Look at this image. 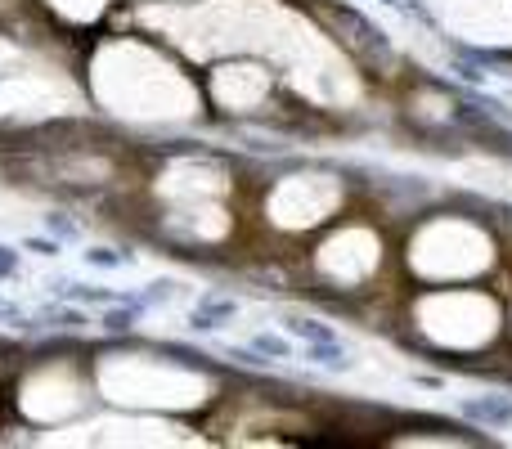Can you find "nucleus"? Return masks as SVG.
Wrapping results in <instances>:
<instances>
[{
	"label": "nucleus",
	"instance_id": "obj_1",
	"mask_svg": "<svg viewBox=\"0 0 512 449\" xmlns=\"http://www.w3.org/2000/svg\"><path fill=\"white\" fill-rule=\"evenodd\" d=\"M454 414H459L463 423L481 427V432H508V427H512V396H504V391L463 396L459 405H454Z\"/></svg>",
	"mask_w": 512,
	"mask_h": 449
},
{
	"label": "nucleus",
	"instance_id": "obj_2",
	"mask_svg": "<svg viewBox=\"0 0 512 449\" xmlns=\"http://www.w3.org/2000/svg\"><path fill=\"white\" fill-rule=\"evenodd\" d=\"M239 315V297H225V292H203L198 297V306L189 310V333H203V337H212V333H221L230 319Z\"/></svg>",
	"mask_w": 512,
	"mask_h": 449
},
{
	"label": "nucleus",
	"instance_id": "obj_3",
	"mask_svg": "<svg viewBox=\"0 0 512 449\" xmlns=\"http://www.w3.org/2000/svg\"><path fill=\"white\" fill-rule=\"evenodd\" d=\"M36 319H41V328H45V333H54V337H77V333H86V328H90L86 310H81L77 301H63V297L36 310Z\"/></svg>",
	"mask_w": 512,
	"mask_h": 449
},
{
	"label": "nucleus",
	"instance_id": "obj_4",
	"mask_svg": "<svg viewBox=\"0 0 512 449\" xmlns=\"http://www.w3.org/2000/svg\"><path fill=\"white\" fill-rule=\"evenodd\" d=\"M283 333L292 337V342H342V333H337L333 324H328V319H319V315H283Z\"/></svg>",
	"mask_w": 512,
	"mask_h": 449
},
{
	"label": "nucleus",
	"instance_id": "obj_5",
	"mask_svg": "<svg viewBox=\"0 0 512 449\" xmlns=\"http://www.w3.org/2000/svg\"><path fill=\"white\" fill-rule=\"evenodd\" d=\"M144 315H149V306H135V301H113V306H104V315H99V328H104L108 337H131L135 328L144 324Z\"/></svg>",
	"mask_w": 512,
	"mask_h": 449
},
{
	"label": "nucleus",
	"instance_id": "obj_6",
	"mask_svg": "<svg viewBox=\"0 0 512 449\" xmlns=\"http://www.w3.org/2000/svg\"><path fill=\"white\" fill-rule=\"evenodd\" d=\"M306 364H315L324 373H346L355 360L346 342H306Z\"/></svg>",
	"mask_w": 512,
	"mask_h": 449
},
{
	"label": "nucleus",
	"instance_id": "obj_7",
	"mask_svg": "<svg viewBox=\"0 0 512 449\" xmlns=\"http://www.w3.org/2000/svg\"><path fill=\"white\" fill-rule=\"evenodd\" d=\"M81 261H86L90 270H126V265H135V252H117V247H104V243H86Z\"/></svg>",
	"mask_w": 512,
	"mask_h": 449
},
{
	"label": "nucleus",
	"instance_id": "obj_8",
	"mask_svg": "<svg viewBox=\"0 0 512 449\" xmlns=\"http://www.w3.org/2000/svg\"><path fill=\"white\" fill-rule=\"evenodd\" d=\"M252 346L265 355L270 364H288L292 360V337L288 333H270V328H261V333L252 337Z\"/></svg>",
	"mask_w": 512,
	"mask_h": 449
},
{
	"label": "nucleus",
	"instance_id": "obj_9",
	"mask_svg": "<svg viewBox=\"0 0 512 449\" xmlns=\"http://www.w3.org/2000/svg\"><path fill=\"white\" fill-rule=\"evenodd\" d=\"M221 355L234 364V369H248V373H270L274 369V364L265 360L256 346H221Z\"/></svg>",
	"mask_w": 512,
	"mask_h": 449
},
{
	"label": "nucleus",
	"instance_id": "obj_10",
	"mask_svg": "<svg viewBox=\"0 0 512 449\" xmlns=\"http://www.w3.org/2000/svg\"><path fill=\"white\" fill-rule=\"evenodd\" d=\"M41 225H45V234H54L59 243H81V238H86L77 225V216H68V212H45Z\"/></svg>",
	"mask_w": 512,
	"mask_h": 449
},
{
	"label": "nucleus",
	"instance_id": "obj_11",
	"mask_svg": "<svg viewBox=\"0 0 512 449\" xmlns=\"http://www.w3.org/2000/svg\"><path fill=\"white\" fill-rule=\"evenodd\" d=\"M176 297H185V288H180L176 279H153L149 288H144V301H149L153 310H158V306H171Z\"/></svg>",
	"mask_w": 512,
	"mask_h": 449
},
{
	"label": "nucleus",
	"instance_id": "obj_12",
	"mask_svg": "<svg viewBox=\"0 0 512 449\" xmlns=\"http://www.w3.org/2000/svg\"><path fill=\"white\" fill-rule=\"evenodd\" d=\"M18 247H23V252H32V256H45V261H59V256H63V243L54 234H27Z\"/></svg>",
	"mask_w": 512,
	"mask_h": 449
},
{
	"label": "nucleus",
	"instance_id": "obj_13",
	"mask_svg": "<svg viewBox=\"0 0 512 449\" xmlns=\"http://www.w3.org/2000/svg\"><path fill=\"white\" fill-rule=\"evenodd\" d=\"M23 274V256H18V247H5L0 243V283L5 279H18Z\"/></svg>",
	"mask_w": 512,
	"mask_h": 449
},
{
	"label": "nucleus",
	"instance_id": "obj_14",
	"mask_svg": "<svg viewBox=\"0 0 512 449\" xmlns=\"http://www.w3.org/2000/svg\"><path fill=\"white\" fill-rule=\"evenodd\" d=\"M378 5H387V9H400V0H378Z\"/></svg>",
	"mask_w": 512,
	"mask_h": 449
}]
</instances>
